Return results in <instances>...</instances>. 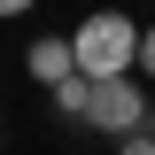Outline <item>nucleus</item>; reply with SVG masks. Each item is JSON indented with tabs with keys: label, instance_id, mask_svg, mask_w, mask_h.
I'll use <instances>...</instances> for the list:
<instances>
[{
	"label": "nucleus",
	"instance_id": "obj_1",
	"mask_svg": "<svg viewBox=\"0 0 155 155\" xmlns=\"http://www.w3.org/2000/svg\"><path fill=\"white\" fill-rule=\"evenodd\" d=\"M70 54L85 85H116V78H140V23L132 16H85L70 31Z\"/></svg>",
	"mask_w": 155,
	"mask_h": 155
},
{
	"label": "nucleus",
	"instance_id": "obj_2",
	"mask_svg": "<svg viewBox=\"0 0 155 155\" xmlns=\"http://www.w3.org/2000/svg\"><path fill=\"white\" fill-rule=\"evenodd\" d=\"M147 109H155L147 85H140V78H116V85H93V116H85V124H93V132H109L116 147H124V140L147 132Z\"/></svg>",
	"mask_w": 155,
	"mask_h": 155
},
{
	"label": "nucleus",
	"instance_id": "obj_3",
	"mask_svg": "<svg viewBox=\"0 0 155 155\" xmlns=\"http://www.w3.org/2000/svg\"><path fill=\"white\" fill-rule=\"evenodd\" d=\"M23 70H31L47 93H62L78 78V54H70V39H31V47H23Z\"/></svg>",
	"mask_w": 155,
	"mask_h": 155
},
{
	"label": "nucleus",
	"instance_id": "obj_4",
	"mask_svg": "<svg viewBox=\"0 0 155 155\" xmlns=\"http://www.w3.org/2000/svg\"><path fill=\"white\" fill-rule=\"evenodd\" d=\"M54 109L70 116V124H85V116H93V85H85V78H70V85L54 93Z\"/></svg>",
	"mask_w": 155,
	"mask_h": 155
},
{
	"label": "nucleus",
	"instance_id": "obj_5",
	"mask_svg": "<svg viewBox=\"0 0 155 155\" xmlns=\"http://www.w3.org/2000/svg\"><path fill=\"white\" fill-rule=\"evenodd\" d=\"M140 78H155V23H140Z\"/></svg>",
	"mask_w": 155,
	"mask_h": 155
},
{
	"label": "nucleus",
	"instance_id": "obj_6",
	"mask_svg": "<svg viewBox=\"0 0 155 155\" xmlns=\"http://www.w3.org/2000/svg\"><path fill=\"white\" fill-rule=\"evenodd\" d=\"M116 155H155V132H140V140H124Z\"/></svg>",
	"mask_w": 155,
	"mask_h": 155
},
{
	"label": "nucleus",
	"instance_id": "obj_7",
	"mask_svg": "<svg viewBox=\"0 0 155 155\" xmlns=\"http://www.w3.org/2000/svg\"><path fill=\"white\" fill-rule=\"evenodd\" d=\"M147 132H155V109H147Z\"/></svg>",
	"mask_w": 155,
	"mask_h": 155
}]
</instances>
